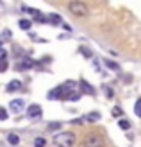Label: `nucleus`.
<instances>
[{"instance_id":"6","label":"nucleus","mask_w":141,"mask_h":147,"mask_svg":"<svg viewBox=\"0 0 141 147\" xmlns=\"http://www.w3.org/2000/svg\"><path fill=\"white\" fill-rule=\"evenodd\" d=\"M9 108L13 109L14 113H18V111H21V109H23V100H21V99H14V100H11Z\"/></svg>"},{"instance_id":"8","label":"nucleus","mask_w":141,"mask_h":147,"mask_svg":"<svg viewBox=\"0 0 141 147\" xmlns=\"http://www.w3.org/2000/svg\"><path fill=\"white\" fill-rule=\"evenodd\" d=\"M80 90L84 93H90V95H95V88H91L90 83H86V81H80Z\"/></svg>"},{"instance_id":"17","label":"nucleus","mask_w":141,"mask_h":147,"mask_svg":"<svg viewBox=\"0 0 141 147\" xmlns=\"http://www.w3.org/2000/svg\"><path fill=\"white\" fill-rule=\"evenodd\" d=\"M32 67V61H23V63H18V68L23 70V68H31Z\"/></svg>"},{"instance_id":"1","label":"nucleus","mask_w":141,"mask_h":147,"mask_svg":"<svg viewBox=\"0 0 141 147\" xmlns=\"http://www.w3.org/2000/svg\"><path fill=\"white\" fill-rule=\"evenodd\" d=\"M80 97V90L75 83H64L48 93V99H63V100H77Z\"/></svg>"},{"instance_id":"11","label":"nucleus","mask_w":141,"mask_h":147,"mask_svg":"<svg viewBox=\"0 0 141 147\" xmlns=\"http://www.w3.org/2000/svg\"><path fill=\"white\" fill-rule=\"evenodd\" d=\"M32 145H34V147H45V145H47V140H45L43 136H36L34 142H32Z\"/></svg>"},{"instance_id":"12","label":"nucleus","mask_w":141,"mask_h":147,"mask_svg":"<svg viewBox=\"0 0 141 147\" xmlns=\"http://www.w3.org/2000/svg\"><path fill=\"white\" fill-rule=\"evenodd\" d=\"M32 27V22L31 20H20V29H23V31H27V29H31Z\"/></svg>"},{"instance_id":"5","label":"nucleus","mask_w":141,"mask_h":147,"mask_svg":"<svg viewBox=\"0 0 141 147\" xmlns=\"http://www.w3.org/2000/svg\"><path fill=\"white\" fill-rule=\"evenodd\" d=\"M27 115L31 117V119H38V117L43 115V109H41L39 104H31V106L27 108Z\"/></svg>"},{"instance_id":"9","label":"nucleus","mask_w":141,"mask_h":147,"mask_svg":"<svg viewBox=\"0 0 141 147\" xmlns=\"http://www.w3.org/2000/svg\"><path fill=\"white\" fill-rule=\"evenodd\" d=\"M5 140H7V144H11V145H18L20 144V136L16 133H9L5 136Z\"/></svg>"},{"instance_id":"15","label":"nucleus","mask_w":141,"mask_h":147,"mask_svg":"<svg viewBox=\"0 0 141 147\" xmlns=\"http://www.w3.org/2000/svg\"><path fill=\"white\" fill-rule=\"evenodd\" d=\"M111 113H113V117H122V115H123L122 108H118V106H114L113 109H111Z\"/></svg>"},{"instance_id":"18","label":"nucleus","mask_w":141,"mask_h":147,"mask_svg":"<svg viewBox=\"0 0 141 147\" xmlns=\"http://www.w3.org/2000/svg\"><path fill=\"white\" fill-rule=\"evenodd\" d=\"M59 127H61V122H52V124H48V131H55Z\"/></svg>"},{"instance_id":"10","label":"nucleus","mask_w":141,"mask_h":147,"mask_svg":"<svg viewBox=\"0 0 141 147\" xmlns=\"http://www.w3.org/2000/svg\"><path fill=\"white\" fill-rule=\"evenodd\" d=\"M84 120H86V122H96V120H100V113L91 111V113H88V115L84 117Z\"/></svg>"},{"instance_id":"14","label":"nucleus","mask_w":141,"mask_h":147,"mask_svg":"<svg viewBox=\"0 0 141 147\" xmlns=\"http://www.w3.org/2000/svg\"><path fill=\"white\" fill-rule=\"evenodd\" d=\"M118 126H120L122 129L127 131V129H130V122H129V120H125V119H122L120 122H118Z\"/></svg>"},{"instance_id":"13","label":"nucleus","mask_w":141,"mask_h":147,"mask_svg":"<svg viewBox=\"0 0 141 147\" xmlns=\"http://www.w3.org/2000/svg\"><path fill=\"white\" fill-rule=\"evenodd\" d=\"M134 113L139 117V119H141V97L136 100V104H134Z\"/></svg>"},{"instance_id":"4","label":"nucleus","mask_w":141,"mask_h":147,"mask_svg":"<svg viewBox=\"0 0 141 147\" xmlns=\"http://www.w3.org/2000/svg\"><path fill=\"white\" fill-rule=\"evenodd\" d=\"M84 147H104V136L100 133H91L84 138Z\"/></svg>"},{"instance_id":"21","label":"nucleus","mask_w":141,"mask_h":147,"mask_svg":"<svg viewBox=\"0 0 141 147\" xmlns=\"http://www.w3.org/2000/svg\"><path fill=\"white\" fill-rule=\"evenodd\" d=\"M106 93H107V97H113V92H111L107 86H106Z\"/></svg>"},{"instance_id":"7","label":"nucleus","mask_w":141,"mask_h":147,"mask_svg":"<svg viewBox=\"0 0 141 147\" xmlns=\"http://www.w3.org/2000/svg\"><path fill=\"white\" fill-rule=\"evenodd\" d=\"M18 90H21V81H11V83L9 84H7V88H5V92H18Z\"/></svg>"},{"instance_id":"2","label":"nucleus","mask_w":141,"mask_h":147,"mask_svg":"<svg viewBox=\"0 0 141 147\" xmlns=\"http://www.w3.org/2000/svg\"><path fill=\"white\" fill-rule=\"evenodd\" d=\"M54 142L57 147H73L77 142L75 138V133H72V131H61V133L54 135Z\"/></svg>"},{"instance_id":"19","label":"nucleus","mask_w":141,"mask_h":147,"mask_svg":"<svg viewBox=\"0 0 141 147\" xmlns=\"http://www.w3.org/2000/svg\"><path fill=\"white\" fill-rule=\"evenodd\" d=\"M50 22L55 25V24H61V18H59L57 14H50Z\"/></svg>"},{"instance_id":"3","label":"nucleus","mask_w":141,"mask_h":147,"mask_svg":"<svg viewBox=\"0 0 141 147\" xmlns=\"http://www.w3.org/2000/svg\"><path fill=\"white\" fill-rule=\"evenodd\" d=\"M68 9H70L72 14H75V16H79V18H84V16H88V13H90L88 5L84 2H80V0H73V2H70Z\"/></svg>"},{"instance_id":"20","label":"nucleus","mask_w":141,"mask_h":147,"mask_svg":"<svg viewBox=\"0 0 141 147\" xmlns=\"http://www.w3.org/2000/svg\"><path fill=\"white\" fill-rule=\"evenodd\" d=\"M0 120H7V109L5 108L0 109Z\"/></svg>"},{"instance_id":"16","label":"nucleus","mask_w":141,"mask_h":147,"mask_svg":"<svg viewBox=\"0 0 141 147\" xmlns=\"http://www.w3.org/2000/svg\"><path fill=\"white\" fill-rule=\"evenodd\" d=\"M106 65L111 68V70H120V67H118V65L114 63V61H111V59H106Z\"/></svg>"}]
</instances>
